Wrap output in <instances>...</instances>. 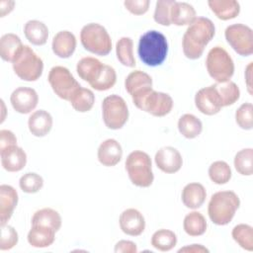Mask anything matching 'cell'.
Wrapping results in <instances>:
<instances>
[{"label": "cell", "mask_w": 253, "mask_h": 253, "mask_svg": "<svg viewBox=\"0 0 253 253\" xmlns=\"http://www.w3.org/2000/svg\"><path fill=\"white\" fill-rule=\"evenodd\" d=\"M214 35L215 27L212 21L206 17H197L189 25L183 36L182 48L184 55L189 59L200 58Z\"/></svg>", "instance_id": "6da1fadb"}, {"label": "cell", "mask_w": 253, "mask_h": 253, "mask_svg": "<svg viewBox=\"0 0 253 253\" xmlns=\"http://www.w3.org/2000/svg\"><path fill=\"white\" fill-rule=\"evenodd\" d=\"M137 53L145 65L151 67L161 65L168 53L166 37L155 30L147 31L139 38Z\"/></svg>", "instance_id": "7a4b0ae2"}, {"label": "cell", "mask_w": 253, "mask_h": 253, "mask_svg": "<svg viewBox=\"0 0 253 253\" xmlns=\"http://www.w3.org/2000/svg\"><path fill=\"white\" fill-rule=\"evenodd\" d=\"M240 206V200L233 191H219L214 193L209 202L208 214L216 225L228 224Z\"/></svg>", "instance_id": "3957f363"}, {"label": "cell", "mask_w": 253, "mask_h": 253, "mask_svg": "<svg viewBox=\"0 0 253 253\" xmlns=\"http://www.w3.org/2000/svg\"><path fill=\"white\" fill-rule=\"evenodd\" d=\"M126 170L130 182L137 187L147 188L152 185L154 175L150 156L142 150L130 152L125 162Z\"/></svg>", "instance_id": "277c9868"}, {"label": "cell", "mask_w": 253, "mask_h": 253, "mask_svg": "<svg viewBox=\"0 0 253 253\" xmlns=\"http://www.w3.org/2000/svg\"><path fill=\"white\" fill-rule=\"evenodd\" d=\"M12 67L20 79L32 82L42 76L43 61L32 47L24 44L12 61Z\"/></svg>", "instance_id": "5b68a950"}, {"label": "cell", "mask_w": 253, "mask_h": 253, "mask_svg": "<svg viewBox=\"0 0 253 253\" xmlns=\"http://www.w3.org/2000/svg\"><path fill=\"white\" fill-rule=\"evenodd\" d=\"M80 42L91 53L105 56L112 50V39L105 27L98 23H89L81 29Z\"/></svg>", "instance_id": "8992f818"}, {"label": "cell", "mask_w": 253, "mask_h": 253, "mask_svg": "<svg viewBox=\"0 0 253 253\" xmlns=\"http://www.w3.org/2000/svg\"><path fill=\"white\" fill-rule=\"evenodd\" d=\"M206 67L209 75L215 82L229 81L234 73V62L230 54L223 47H211L207 55Z\"/></svg>", "instance_id": "52a82bcc"}, {"label": "cell", "mask_w": 253, "mask_h": 253, "mask_svg": "<svg viewBox=\"0 0 253 253\" xmlns=\"http://www.w3.org/2000/svg\"><path fill=\"white\" fill-rule=\"evenodd\" d=\"M128 108L125 99L117 94L107 96L102 103V116L110 129L122 128L128 120Z\"/></svg>", "instance_id": "ba28073f"}, {"label": "cell", "mask_w": 253, "mask_h": 253, "mask_svg": "<svg viewBox=\"0 0 253 253\" xmlns=\"http://www.w3.org/2000/svg\"><path fill=\"white\" fill-rule=\"evenodd\" d=\"M47 81L55 95L68 102L75 91L81 87L70 70L61 65H56L50 68Z\"/></svg>", "instance_id": "9c48e42d"}, {"label": "cell", "mask_w": 253, "mask_h": 253, "mask_svg": "<svg viewBox=\"0 0 253 253\" xmlns=\"http://www.w3.org/2000/svg\"><path fill=\"white\" fill-rule=\"evenodd\" d=\"M224 37L232 49L242 56L253 53V31L244 24L229 25L224 31Z\"/></svg>", "instance_id": "30bf717a"}, {"label": "cell", "mask_w": 253, "mask_h": 253, "mask_svg": "<svg viewBox=\"0 0 253 253\" xmlns=\"http://www.w3.org/2000/svg\"><path fill=\"white\" fill-rule=\"evenodd\" d=\"M134 105L139 110L144 111L151 116L161 118L172 111L174 102L169 94L152 89Z\"/></svg>", "instance_id": "8fae6325"}, {"label": "cell", "mask_w": 253, "mask_h": 253, "mask_svg": "<svg viewBox=\"0 0 253 253\" xmlns=\"http://www.w3.org/2000/svg\"><path fill=\"white\" fill-rule=\"evenodd\" d=\"M125 88L130 95L132 103L135 104L152 90V78L144 71H131L125 80Z\"/></svg>", "instance_id": "7c38bea8"}, {"label": "cell", "mask_w": 253, "mask_h": 253, "mask_svg": "<svg viewBox=\"0 0 253 253\" xmlns=\"http://www.w3.org/2000/svg\"><path fill=\"white\" fill-rule=\"evenodd\" d=\"M10 102L17 113L25 115L36 109L39 103V95L34 88L21 86L12 92Z\"/></svg>", "instance_id": "4fadbf2b"}, {"label": "cell", "mask_w": 253, "mask_h": 253, "mask_svg": "<svg viewBox=\"0 0 253 253\" xmlns=\"http://www.w3.org/2000/svg\"><path fill=\"white\" fill-rule=\"evenodd\" d=\"M195 105L204 115L213 116L222 108L220 99L213 84L200 89L195 95Z\"/></svg>", "instance_id": "5bb4252c"}, {"label": "cell", "mask_w": 253, "mask_h": 253, "mask_svg": "<svg viewBox=\"0 0 253 253\" xmlns=\"http://www.w3.org/2000/svg\"><path fill=\"white\" fill-rule=\"evenodd\" d=\"M154 161L158 169L166 174L178 172L183 165L181 153L173 146H164L157 150Z\"/></svg>", "instance_id": "9a60e30c"}, {"label": "cell", "mask_w": 253, "mask_h": 253, "mask_svg": "<svg viewBox=\"0 0 253 253\" xmlns=\"http://www.w3.org/2000/svg\"><path fill=\"white\" fill-rule=\"evenodd\" d=\"M122 231L129 236H138L145 229V219L143 214L136 209L125 210L119 218Z\"/></svg>", "instance_id": "2e32d148"}, {"label": "cell", "mask_w": 253, "mask_h": 253, "mask_svg": "<svg viewBox=\"0 0 253 253\" xmlns=\"http://www.w3.org/2000/svg\"><path fill=\"white\" fill-rule=\"evenodd\" d=\"M99 162L106 167L116 166L123 157V148L120 142L114 138H108L101 142L97 150Z\"/></svg>", "instance_id": "e0dca14e"}, {"label": "cell", "mask_w": 253, "mask_h": 253, "mask_svg": "<svg viewBox=\"0 0 253 253\" xmlns=\"http://www.w3.org/2000/svg\"><path fill=\"white\" fill-rule=\"evenodd\" d=\"M18 193L10 185L0 186V224H7L18 204Z\"/></svg>", "instance_id": "ac0fdd59"}, {"label": "cell", "mask_w": 253, "mask_h": 253, "mask_svg": "<svg viewBox=\"0 0 253 253\" xmlns=\"http://www.w3.org/2000/svg\"><path fill=\"white\" fill-rule=\"evenodd\" d=\"M0 156L1 165L8 172H19L27 164V154L18 145H13L0 151Z\"/></svg>", "instance_id": "d6986e66"}, {"label": "cell", "mask_w": 253, "mask_h": 253, "mask_svg": "<svg viewBox=\"0 0 253 253\" xmlns=\"http://www.w3.org/2000/svg\"><path fill=\"white\" fill-rule=\"evenodd\" d=\"M76 44L77 41L74 34L64 30L55 34L51 42V48L56 56L68 58L74 53Z\"/></svg>", "instance_id": "ffe728a7"}, {"label": "cell", "mask_w": 253, "mask_h": 253, "mask_svg": "<svg viewBox=\"0 0 253 253\" xmlns=\"http://www.w3.org/2000/svg\"><path fill=\"white\" fill-rule=\"evenodd\" d=\"M52 125V117L45 110H38L33 112L28 120L29 130L37 137L45 136L51 130Z\"/></svg>", "instance_id": "44dd1931"}, {"label": "cell", "mask_w": 253, "mask_h": 253, "mask_svg": "<svg viewBox=\"0 0 253 253\" xmlns=\"http://www.w3.org/2000/svg\"><path fill=\"white\" fill-rule=\"evenodd\" d=\"M207 198V191L201 183L192 182L187 184L181 194L184 206L188 209L197 210L203 206Z\"/></svg>", "instance_id": "7402d4cb"}, {"label": "cell", "mask_w": 253, "mask_h": 253, "mask_svg": "<svg viewBox=\"0 0 253 253\" xmlns=\"http://www.w3.org/2000/svg\"><path fill=\"white\" fill-rule=\"evenodd\" d=\"M55 230L43 225H32L28 232L27 240L29 244L36 248H45L53 244L55 240Z\"/></svg>", "instance_id": "603a6c76"}, {"label": "cell", "mask_w": 253, "mask_h": 253, "mask_svg": "<svg viewBox=\"0 0 253 253\" xmlns=\"http://www.w3.org/2000/svg\"><path fill=\"white\" fill-rule=\"evenodd\" d=\"M197 18L195 8L187 2L175 1L170 10V22L175 26L191 25Z\"/></svg>", "instance_id": "cb8c5ba5"}, {"label": "cell", "mask_w": 253, "mask_h": 253, "mask_svg": "<svg viewBox=\"0 0 253 253\" xmlns=\"http://www.w3.org/2000/svg\"><path fill=\"white\" fill-rule=\"evenodd\" d=\"M211 12L222 21L236 18L240 13V4L236 0H209Z\"/></svg>", "instance_id": "d4e9b609"}, {"label": "cell", "mask_w": 253, "mask_h": 253, "mask_svg": "<svg viewBox=\"0 0 253 253\" xmlns=\"http://www.w3.org/2000/svg\"><path fill=\"white\" fill-rule=\"evenodd\" d=\"M103 65L104 63H102L99 59L92 56H86L77 62L76 71L78 76L82 80L88 82L90 85L98 77Z\"/></svg>", "instance_id": "484cf974"}, {"label": "cell", "mask_w": 253, "mask_h": 253, "mask_svg": "<svg viewBox=\"0 0 253 253\" xmlns=\"http://www.w3.org/2000/svg\"><path fill=\"white\" fill-rule=\"evenodd\" d=\"M24 34L26 39L34 45H43L47 42L48 29L39 20H30L25 24Z\"/></svg>", "instance_id": "4316f807"}, {"label": "cell", "mask_w": 253, "mask_h": 253, "mask_svg": "<svg viewBox=\"0 0 253 253\" xmlns=\"http://www.w3.org/2000/svg\"><path fill=\"white\" fill-rule=\"evenodd\" d=\"M62 219L58 211L51 208H43L37 211L32 216V225H43L52 228L56 232L60 229Z\"/></svg>", "instance_id": "83f0119b"}, {"label": "cell", "mask_w": 253, "mask_h": 253, "mask_svg": "<svg viewBox=\"0 0 253 253\" xmlns=\"http://www.w3.org/2000/svg\"><path fill=\"white\" fill-rule=\"evenodd\" d=\"M21 39L13 34L8 33L1 37L0 39V56L3 60L12 62L18 52L23 47Z\"/></svg>", "instance_id": "f1b7e54d"}, {"label": "cell", "mask_w": 253, "mask_h": 253, "mask_svg": "<svg viewBox=\"0 0 253 253\" xmlns=\"http://www.w3.org/2000/svg\"><path fill=\"white\" fill-rule=\"evenodd\" d=\"M178 130L186 138H196L203 130V123L193 114H184L178 120Z\"/></svg>", "instance_id": "f546056e"}, {"label": "cell", "mask_w": 253, "mask_h": 253, "mask_svg": "<svg viewBox=\"0 0 253 253\" xmlns=\"http://www.w3.org/2000/svg\"><path fill=\"white\" fill-rule=\"evenodd\" d=\"M207 226L206 217L200 211H193L184 217L183 228L190 236L196 237L203 235L207 231Z\"/></svg>", "instance_id": "4dcf8cb0"}, {"label": "cell", "mask_w": 253, "mask_h": 253, "mask_svg": "<svg viewBox=\"0 0 253 253\" xmlns=\"http://www.w3.org/2000/svg\"><path fill=\"white\" fill-rule=\"evenodd\" d=\"M213 86L220 99L222 108L233 105L240 98V89L237 84L231 80L220 83L215 82Z\"/></svg>", "instance_id": "1f68e13d"}, {"label": "cell", "mask_w": 253, "mask_h": 253, "mask_svg": "<svg viewBox=\"0 0 253 253\" xmlns=\"http://www.w3.org/2000/svg\"><path fill=\"white\" fill-rule=\"evenodd\" d=\"M69 102L76 112L86 113L93 108L95 95L92 90L81 86L75 91Z\"/></svg>", "instance_id": "d6a6232c"}, {"label": "cell", "mask_w": 253, "mask_h": 253, "mask_svg": "<svg viewBox=\"0 0 253 253\" xmlns=\"http://www.w3.org/2000/svg\"><path fill=\"white\" fill-rule=\"evenodd\" d=\"M118 60L126 67H134L136 62L133 55V42L129 37H122L116 43Z\"/></svg>", "instance_id": "836d02e7"}, {"label": "cell", "mask_w": 253, "mask_h": 253, "mask_svg": "<svg viewBox=\"0 0 253 253\" xmlns=\"http://www.w3.org/2000/svg\"><path fill=\"white\" fill-rule=\"evenodd\" d=\"M177 244V235L170 229L161 228L156 230L151 236V245L153 248L166 252L172 250Z\"/></svg>", "instance_id": "e575fe53"}, {"label": "cell", "mask_w": 253, "mask_h": 253, "mask_svg": "<svg viewBox=\"0 0 253 253\" xmlns=\"http://www.w3.org/2000/svg\"><path fill=\"white\" fill-rule=\"evenodd\" d=\"M233 240L244 250L253 251V227L246 223H239L232 228Z\"/></svg>", "instance_id": "d590c367"}, {"label": "cell", "mask_w": 253, "mask_h": 253, "mask_svg": "<svg viewBox=\"0 0 253 253\" xmlns=\"http://www.w3.org/2000/svg\"><path fill=\"white\" fill-rule=\"evenodd\" d=\"M117 82V73L114 67L108 64H104L101 72L94 82L90 86L97 91H107L114 87Z\"/></svg>", "instance_id": "8d00e7d4"}, {"label": "cell", "mask_w": 253, "mask_h": 253, "mask_svg": "<svg viewBox=\"0 0 253 253\" xmlns=\"http://www.w3.org/2000/svg\"><path fill=\"white\" fill-rule=\"evenodd\" d=\"M235 170L243 176H251L253 174V149L243 148L239 150L233 160Z\"/></svg>", "instance_id": "74e56055"}, {"label": "cell", "mask_w": 253, "mask_h": 253, "mask_svg": "<svg viewBox=\"0 0 253 253\" xmlns=\"http://www.w3.org/2000/svg\"><path fill=\"white\" fill-rule=\"evenodd\" d=\"M231 168L225 161L217 160L209 167V177L216 185H223L231 179Z\"/></svg>", "instance_id": "f35d334b"}, {"label": "cell", "mask_w": 253, "mask_h": 253, "mask_svg": "<svg viewBox=\"0 0 253 253\" xmlns=\"http://www.w3.org/2000/svg\"><path fill=\"white\" fill-rule=\"evenodd\" d=\"M20 189L27 194L38 193L43 187V179L35 172H28L21 176L19 180Z\"/></svg>", "instance_id": "ab89813d"}, {"label": "cell", "mask_w": 253, "mask_h": 253, "mask_svg": "<svg viewBox=\"0 0 253 253\" xmlns=\"http://www.w3.org/2000/svg\"><path fill=\"white\" fill-rule=\"evenodd\" d=\"M235 122L242 129L250 130L253 128V106L251 103H243L236 110Z\"/></svg>", "instance_id": "60d3db41"}, {"label": "cell", "mask_w": 253, "mask_h": 253, "mask_svg": "<svg viewBox=\"0 0 253 253\" xmlns=\"http://www.w3.org/2000/svg\"><path fill=\"white\" fill-rule=\"evenodd\" d=\"M174 0H159L156 2L153 14L154 21L161 26H170V10Z\"/></svg>", "instance_id": "b9f144b4"}, {"label": "cell", "mask_w": 253, "mask_h": 253, "mask_svg": "<svg viewBox=\"0 0 253 253\" xmlns=\"http://www.w3.org/2000/svg\"><path fill=\"white\" fill-rule=\"evenodd\" d=\"M19 236L16 229L8 224L1 225V238H0V250L6 251L15 247L18 243Z\"/></svg>", "instance_id": "7bdbcfd3"}, {"label": "cell", "mask_w": 253, "mask_h": 253, "mask_svg": "<svg viewBox=\"0 0 253 253\" xmlns=\"http://www.w3.org/2000/svg\"><path fill=\"white\" fill-rule=\"evenodd\" d=\"M124 5L127 11L133 15H143L145 14L150 5L149 0H126Z\"/></svg>", "instance_id": "ee69618b"}, {"label": "cell", "mask_w": 253, "mask_h": 253, "mask_svg": "<svg viewBox=\"0 0 253 253\" xmlns=\"http://www.w3.org/2000/svg\"><path fill=\"white\" fill-rule=\"evenodd\" d=\"M13 145H17V137L13 131L9 129H1L0 130V151L11 147Z\"/></svg>", "instance_id": "f6af8a7d"}, {"label": "cell", "mask_w": 253, "mask_h": 253, "mask_svg": "<svg viewBox=\"0 0 253 253\" xmlns=\"http://www.w3.org/2000/svg\"><path fill=\"white\" fill-rule=\"evenodd\" d=\"M114 251L116 253H136L137 247L133 241L120 240L116 243Z\"/></svg>", "instance_id": "bcb514c9"}, {"label": "cell", "mask_w": 253, "mask_h": 253, "mask_svg": "<svg viewBox=\"0 0 253 253\" xmlns=\"http://www.w3.org/2000/svg\"><path fill=\"white\" fill-rule=\"evenodd\" d=\"M179 253H209L210 250L202 244H191L181 247L178 250Z\"/></svg>", "instance_id": "7dc6e473"}, {"label": "cell", "mask_w": 253, "mask_h": 253, "mask_svg": "<svg viewBox=\"0 0 253 253\" xmlns=\"http://www.w3.org/2000/svg\"><path fill=\"white\" fill-rule=\"evenodd\" d=\"M15 2L10 0H1L0 1V17H5L7 14L11 13L14 9Z\"/></svg>", "instance_id": "c3c4849f"}, {"label": "cell", "mask_w": 253, "mask_h": 253, "mask_svg": "<svg viewBox=\"0 0 253 253\" xmlns=\"http://www.w3.org/2000/svg\"><path fill=\"white\" fill-rule=\"evenodd\" d=\"M251 71H252V62H249V64L246 66L245 69V83L247 86V90L250 95H252V83H251Z\"/></svg>", "instance_id": "681fc988"}]
</instances>
